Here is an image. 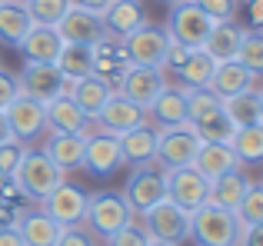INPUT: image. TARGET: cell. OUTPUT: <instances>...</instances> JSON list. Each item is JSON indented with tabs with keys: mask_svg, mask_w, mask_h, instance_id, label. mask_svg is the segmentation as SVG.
<instances>
[{
	"mask_svg": "<svg viewBox=\"0 0 263 246\" xmlns=\"http://www.w3.org/2000/svg\"><path fill=\"white\" fill-rule=\"evenodd\" d=\"M243 223L237 220L233 210L203 203L190 213V240L197 246H237Z\"/></svg>",
	"mask_w": 263,
	"mask_h": 246,
	"instance_id": "1",
	"label": "cell"
},
{
	"mask_svg": "<svg viewBox=\"0 0 263 246\" xmlns=\"http://www.w3.org/2000/svg\"><path fill=\"white\" fill-rule=\"evenodd\" d=\"M134 223V210L123 200V193L117 190H100V193L87 196V213H84V227L97 240H107L110 233H117L120 227Z\"/></svg>",
	"mask_w": 263,
	"mask_h": 246,
	"instance_id": "2",
	"label": "cell"
},
{
	"mask_svg": "<svg viewBox=\"0 0 263 246\" xmlns=\"http://www.w3.org/2000/svg\"><path fill=\"white\" fill-rule=\"evenodd\" d=\"M140 220H143L140 227L147 230V236L154 243L180 246V243L190 240V213L180 210L177 203H170L167 196H163L160 203H154L147 213H140Z\"/></svg>",
	"mask_w": 263,
	"mask_h": 246,
	"instance_id": "3",
	"label": "cell"
},
{
	"mask_svg": "<svg viewBox=\"0 0 263 246\" xmlns=\"http://www.w3.org/2000/svg\"><path fill=\"white\" fill-rule=\"evenodd\" d=\"M13 176H17V183H20V190H24L27 200H37V203L44 200L57 183L67 180V173L44 153V150H27Z\"/></svg>",
	"mask_w": 263,
	"mask_h": 246,
	"instance_id": "4",
	"label": "cell"
},
{
	"mask_svg": "<svg viewBox=\"0 0 263 246\" xmlns=\"http://www.w3.org/2000/svg\"><path fill=\"white\" fill-rule=\"evenodd\" d=\"M200 136L193 133L190 123H174V127H157V163L163 170L193 167V156L200 150Z\"/></svg>",
	"mask_w": 263,
	"mask_h": 246,
	"instance_id": "5",
	"label": "cell"
},
{
	"mask_svg": "<svg viewBox=\"0 0 263 246\" xmlns=\"http://www.w3.org/2000/svg\"><path fill=\"white\" fill-rule=\"evenodd\" d=\"M90 57H93V77L100 80L110 93H120L123 77H127V70L134 67V64H130V57H127L123 40H117V37L97 40V44L90 47Z\"/></svg>",
	"mask_w": 263,
	"mask_h": 246,
	"instance_id": "6",
	"label": "cell"
},
{
	"mask_svg": "<svg viewBox=\"0 0 263 246\" xmlns=\"http://www.w3.org/2000/svg\"><path fill=\"white\" fill-rule=\"evenodd\" d=\"M213 20L206 17L203 10H200L193 0H180V4H170V17H167V33L170 40H177V44L183 47H203L206 33H210Z\"/></svg>",
	"mask_w": 263,
	"mask_h": 246,
	"instance_id": "7",
	"label": "cell"
},
{
	"mask_svg": "<svg viewBox=\"0 0 263 246\" xmlns=\"http://www.w3.org/2000/svg\"><path fill=\"white\" fill-rule=\"evenodd\" d=\"M163 183H167V200L177 203L180 210L193 213L203 207L210 196V180L200 173L197 167H180V170H163Z\"/></svg>",
	"mask_w": 263,
	"mask_h": 246,
	"instance_id": "8",
	"label": "cell"
},
{
	"mask_svg": "<svg viewBox=\"0 0 263 246\" xmlns=\"http://www.w3.org/2000/svg\"><path fill=\"white\" fill-rule=\"evenodd\" d=\"M123 47H127V57L134 67H163V57H167V47H170V33H167V27H157L147 20L130 37H123Z\"/></svg>",
	"mask_w": 263,
	"mask_h": 246,
	"instance_id": "9",
	"label": "cell"
},
{
	"mask_svg": "<svg viewBox=\"0 0 263 246\" xmlns=\"http://www.w3.org/2000/svg\"><path fill=\"white\" fill-rule=\"evenodd\" d=\"M87 196L90 193H84L77 183H67L64 180V183H57V187L40 200V210H44L53 223H60V227H77V223H84Z\"/></svg>",
	"mask_w": 263,
	"mask_h": 246,
	"instance_id": "10",
	"label": "cell"
},
{
	"mask_svg": "<svg viewBox=\"0 0 263 246\" xmlns=\"http://www.w3.org/2000/svg\"><path fill=\"white\" fill-rule=\"evenodd\" d=\"M167 196V183H163V170L154 167V163H143V167H134L127 180V190H123V200L130 203L134 213H147L154 203H160Z\"/></svg>",
	"mask_w": 263,
	"mask_h": 246,
	"instance_id": "11",
	"label": "cell"
},
{
	"mask_svg": "<svg viewBox=\"0 0 263 246\" xmlns=\"http://www.w3.org/2000/svg\"><path fill=\"white\" fill-rule=\"evenodd\" d=\"M4 113H7V123H10V136L20 140L24 147L27 143H37L40 136L47 133V107L37 104V100H30V97H24V93H20Z\"/></svg>",
	"mask_w": 263,
	"mask_h": 246,
	"instance_id": "12",
	"label": "cell"
},
{
	"mask_svg": "<svg viewBox=\"0 0 263 246\" xmlns=\"http://www.w3.org/2000/svg\"><path fill=\"white\" fill-rule=\"evenodd\" d=\"M120 167H123L120 140L114 133H103V130H90L84 147V170L93 176H114Z\"/></svg>",
	"mask_w": 263,
	"mask_h": 246,
	"instance_id": "13",
	"label": "cell"
},
{
	"mask_svg": "<svg viewBox=\"0 0 263 246\" xmlns=\"http://www.w3.org/2000/svg\"><path fill=\"white\" fill-rule=\"evenodd\" d=\"M140 123H150L143 107H137L134 100H127L123 93H110V100L103 104V110L97 113L93 127H97V130H103V133L120 136V133H127V130L140 127Z\"/></svg>",
	"mask_w": 263,
	"mask_h": 246,
	"instance_id": "14",
	"label": "cell"
},
{
	"mask_svg": "<svg viewBox=\"0 0 263 246\" xmlns=\"http://www.w3.org/2000/svg\"><path fill=\"white\" fill-rule=\"evenodd\" d=\"M60 80H64V73H60L57 64H24L17 84H20L24 97L47 107L53 97H60Z\"/></svg>",
	"mask_w": 263,
	"mask_h": 246,
	"instance_id": "15",
	"label": "cell"
},
{
	"mask_svg": "<svg viewBox=\"0 0 263 246\" xmlns=\"http://www.w3.org/2000/svg\"><path fill=\"white\" fill-rule=\"evenodd\" d=\"M57 33H60V40H64V44L93 47L97 40L107 37V27H103L100 13H90V10H80V7H70V10L60 17Z\"/></svg>",
	"mask_w": 263,
	"mask_h": 246,
	"instance_id": "16",
	"label": "cell"
},
{
	"mask_svg": "<svg viewBox=\"0 0 263 246\" xmlns=\"http://www.w3.org/2000/svg\"><path fill=\"white\" fill-rule=\"evenodd\" d=\"M163 87H167L163 67H130L127 77H123V84H120V93L127 100H134L137 107H143V110H147Z\"/></svg>",
	"mask_w": 263,
	"mask_h": 246,
	"instance_id": "17",
	"label": "cell"
},
{
	"mask_svg": "<svg viewBox=\"0 0 263 246\" xmlns=\"http://www.w3.org/2000/svg\"><path fill=\"white\" fill-rule=\"evenodd\" d=\"M24 64H53L57 53L64 50V40H60L57 27H44V24H33L27 30V37L17 44Z\"/></svg>",
	"mask_w": 263,
	"mask_h": 246,
	"instance_id": "18",
	"label": "cell"
},
{
	"mask_svg": "<svg viewBox=\"0 0 263 246\" xmlns=\"http://www.w3.org/2000/svg\"><path fill=\"white\" fill-rule=\"evenodd\" d=\"M117 140H120L123 167H143V163L157 160V127H150V123H140V127L127 130Z\"/></svg>",
	"mask_w": 263,
	"mask_h": 246,
	"instance_id": "19",
	"label": "cell"
},
{
	"mask_svg": "<svg viewBox=\"0 0 263 246\" xmlns=\"http://www.w3.org/2000/svg\"><path fill=\"white\" fill-rule=\"evenodd\" d=\"M240 40H243V27L237 20H213L210 33L203 40V50L213 64H227V60H237Z\"/></svg>",
	"mask_w": 263,
	"mask_h": 246,
	"instance_id": "20",
	"label": "cell"
},
{
	"mask_svg": "<svg viewBox=\"0 0 263 246\" xmlns=\"http://www.w3.org/2000/svg\"><path fill=\"white\" fill-rule=\"evenodd\" d=\"M103 27H107V37H130L140 24H147V13H143L140 0H110V7L100 13Z\"/></svg>",
	"mask_w": 263,
	"mask_h": 246,
	"instance_id": "21",
	"label": "cell"
},
{
	"mask_svg": "<svg viewBox=\"0 0 263 246\" xmlns=\"http://www.w3.org/2000/svg\"><path fill=\"white\" fill-rule=\"evenodd\" d=\"M47 130L50 133H84L87 136L93 130V120H87L84 110L70 97H53L47 104Z\"/></svg>",
	"mask_w": 263,
	"mask_h": 246,
	"instance_id": "22",
	"label": "cell"
},
{
	"mask_svg": "<svg viewBox=\"0 0 263 246\" xmlns=\"http://www.w3.org/2000/svg\"><path fill=\"white\" fill-rule=\"evenodd\" d=\"M84 147H87L84 133H50L44 143V153L64 173H70V170H84Z\"/></svg>",
	"mask_w": 263,
	"mask_h": 246,
	"instance_id": "23",
	"label": "cell"
},
{
	"mask_svg": "<svg viewBox=\"0 0 263 246\" xmlns=\"http://www.w3.org/2000/svg\"><path fill=\"white\" fill-rule=\"evenodd\" d=\"M13 230L24 236L27 246H53L64 227H60V223H53L40 207H37V210L27 207L24 213H20V220H17V227H13Z\"/></svg>",
	"mask_w": 263,
	"mask_h": 246,
	"instance_id": "24",
	"label": "cell"
},
{
	"mask_svg": "<svg viewBox=\"0 0 263 246\" xmlns=\"http://www.w3.org/2000/svg\"><path fill=\"white\" fill-rule=\"evenodd\" d=\"M147 120L157 127H174V123H186V90L183 87H163L157 100L147 107Z\"/></svg>",
	"mask_w": 263,
	"mask_h": 246,
	"instance_id": "25",
	"label": "cell"
},
{
	"mask_svg": "<svg viewBox=\"0 0 263 246\" xmlns=\"http://www.w3.org/2000/svg\"><path fill=\"white\" fill-rule=\"evenodd\" d=\"M193 167H197L206 180H213V176H223V173H230V170H240V160H237L230 143H206L203 140L200 150H197V156H193Z\"/></svg>",
	"mask_w": 263,
	"mask_h": 246,
	"instance_id": "26",
	"label": "cell"
},
{
	"mask_svg": "<svg viewBox=\"0 0 263 246\" xmlns=\"http://www.w3.org/2000/svg\"><path fill=\"white\" fill-rule=\"evenodd\" d=\"M253 87H257V77H253L243 64H237V60H227V64H217V67H213L210 90L217 93L220 100H223V97H233V93H243V90H253Z\"/></svg>",
	"mask_w": 263,
	"mask_h": 246,
	"instance_id": "27",
	"label": "cell"
},
{
	"mask_svg": "<svg viewBox=\"0 0 263 246\" xmlns=\"http://www.w3.org/2000/svg\"><path fill=\"white\" fill-rule=\"evenodd\" d=\"M213 60L206 57L203 47H193L190 53H186V60L177 67V87H183V90H203V87H210V77H213Z\"/></svg>",
	"mask_w": 263,
	"mask_h": 246,
	"instance_id": "28",
	"label": "cell"
},
{
	"mask_svg": "<svg viewBox=\"0 0 263 246\" xmlns=\"http://www.w3.org/2000/svg\"><path fill=\"white\" fill-rule=\"evenodd\" d=\"M30 27H33V20H30V13H27V7L20 4V0L0 4V44L17 47L20 40L27 37Z\"/></svg>",
	"mask_w": 263,
	"mask_h": 246,
	"instance_id": "29",
	"label": "cell"
},
{
	"mask_svg": "<svg viewBox=\"0 0 263 246\" xmlns=\"http://www.w3.org/2000/svg\"><path fill=\"white\" fill-rule=\"evenodd\" d=\"M247 183H250V180H247L240 170H230V173H223V176H213L206 203L223 207V210H237V203L243 200V193H247Z\"/></svg>",
	"mask_w": 263,
	"mask_h": 246,
	"instance_id": "30",
	"label": "cell"
},
{
	"mask_svg": "<svg viewBox=\"0 0 263 246\" xmlns=\"http://www.w3.org/2000/svg\"><path fill=\"white\" fill-rule=\"evenodd\" d=\"M223 113L237 130L260 123V90H243L233 93V97H223Z\"/></svg>",
	"mask_w": 263,
	"mask_h": 246,
	"instance_id": "31",
	"label": "cell"
},
{
	"mask_svg": "<svg viewBox=\"0 0 263 246\" xmlns=\"http://www.w3.org/2000/svg\"><path fill=\"white\" fill-rule=\"evenodd\" d=\"M70 100L80 107V110H84L87 120H97V113H100L103 104L110 100V90L93 77V73H90V77H80V80H77V90H73Z\"/></svg>",
	"mask_w": 263,
	"mask_h": 246,
	"instance_id": "32",
	"label": "cell"
},
{
	"mask_svg": "<svg viewBox=\"0 0 263 246\" xmlns=\"http://www.w3.org/2000/svg\"><path fill=\"white\" fill-rule=\"evenodd\" d=\"M233 153H237L240 163H263V123H253V127H240L230 140Z\"/></svg>",
	"mask_w": 263,
	"mask_h": 246,
	"instance_id": "33",
	"label": "cell"
},
{
	"mask_svg": "<svg viewBox=\"0 0 263 246\" xmlns=\"http://www.w3.org/2000/svg\"><path fill=\"white\" fill-rule=\"evenodd\" d=\"M53 64L60 67V73L64 77H90L93 73V57H90V47L84 44H64V50L57 53V60Z\"/></svg>",
	"mask_w": 263,
	"mask_h": 246,
	"instance_id": "34",
	"label": "cell"
},
{
	"mask_svg": "<svg viewBox=\"0 0 263 246\" xmlns=\"http://www.w3.org/2000/svg\"><path fill=\"white\" fill-rule=\"evenodd\" d=\"M190 127H193V133H197L200 140H206V143H230L233 133H237V127L227 120L223 110H217V113H210V117H203L200 123H190Z\"/></svg>",
	"mask_w": 263,
	"mask_h": 246,
	"instance_id": "35",
	"label": "cell"
},
{
	"mask_svg": "<svg viewBox=\"0 0 263 246\" xmlns=\"http://www.w3.org/2000/svg\"><path fill=\"white\" fill-rule=\"evenodd\" d=\"M237 64H243L253 77H263V30H243V40H240L237 50Z\"/></svg>",
	"mask_w": 263,
	"mask_h": 246,
	"instance_id": "36",
	"label": "cell"
},
{
	"mask_svg": "<svg viewBox=\"0 0 263 246\" xmlns=\"http://www.w3.org/2000/svg\"><path fill=\"white\" fill-rule=\"evenodd\" d=\"M27 7L33 24H44V27H57L60 17L70 10V0H20Z\"/></svg>",
	"mask_w": 263,
	"mask_h": 246,
	"instance_id": "37",
	"label": "cell"
},
{
	"mask_svg": "<svg viewBox=\"0 0 263 246\" xmlns=\"http://www.w3.org/2000/svg\"><path fill=\"white\" fill-rule=\"evenodd\" d=\"M237 220L243 223V227H253V223H263V187L260 183H247V193L243 200L237 203Z\"/></svg>",
	"mask_w": 263,
	"mask_h": 246,
	"instance_id": "38",
	"label": "cell"
},
{
	"mask_svg": "<svg viewBox=\"0 0 263 246\" xmlns=\"http://www.w3.org/2000/svg\"><path fill=\"white\" fill-rule=\"evenodd\" d=\"M103 243H107V246H150V236H147V230H143V227L127 223V227H120L117 233H110Z\"/></svg>",
	"mask_w": 263,
	"mask_h": 246,
	"instance_id": "39",
	"label": "cell"
},
{
	"mask_svg": "<svg viewBox=\"0 0 263 246\" xmlns=\"http://www.w3.org/2000/svg\"><path fill=\"white\" fill-rule=\"evenodd\" d=\"M24 153H27V147L20 140H4L0 143V173H17V167H20V160H24Z\"/></svg>",
	"mask_w": 263,
	"mask_h": 246,
	"instance_id": "40",
	"label": "cell"
},
{
	"mask_svg": "<svg viewBox=\"0 0 263 246\" xmlns=\"http://www.w3.org/2000/svg\"><path fill=\"white\" fill-rule=\"evenodd\" d=\"M53 246H100V243H97V236L90 233L84 223H77V227H64L60 230V236H57Z\"/></svg>",
	"mask_w": 263,
	"mask_h": 246,
	"instance_id": "41",
	"label": "cell"
},
{
	"mask_svg": "<svg viewBox=\"0 0 263 246\" xmlns=\"http://www.w3.org/2000/svg\"><path fill=\"white\" fill-rule=\"evenodd\" d=\"M210 20H233L237 13V0H193Z\"/></svg>",
	"mask_w": 263,
	"mask_h": 246,
	"instance_id": "42",
	"label": "cell"
},
{
	"mask_svg": "<svg viewBox=\"0 0 263 246\" xmlns=\"http://www.w3.org/2000/svg\"><path fill=\"white\" fill-rule=\"evenodd\" d=\"M17 97H20L17 77H13V73H7L4 67H0V110H7V107H10Z\"/></svg>",
	"mask_w": 263,
	"mask_h": 246,
	"instance_id": "43",
	"label": "cell"
},
{
	"mask_svg": "<svg viewBox=\"0 0 263 246\" xmlns=\"http://www.w3.org/2000/svg\"><path fill=\"white\" fill-rule=\"evenodd\" d=\"M24 210H27L24 203H7V200H0V230H13Z\"/></svg>",
	"mask_w": 263,
	"mask_h": 246,
	"instance_id": "44",
	"label": "cell"
},
{
	"mask_svg": "<svg viewBox=\"0 0 263 246\" xmlns=\"http://www.w3.org/2000/svg\"><path fill=\"white\" fill-rule=\"evenodd\" d=\"M186 53H190V47H183V44H177V40H170V47H167V57H163V67L177 70V67L186 60Z\"/></svg>",
	"mask_w": 263,
	"mask_h": 246,
	"instance_id": "45",
	"label": "cell"
},
{
	"mask_svg": "<svg viewBox=\"0 0 263 246\" xmlns=\"http://www.w3.org/2000/svg\"><path fill=\"white\" fill-rule=\"evenodd\" d=\"M247 24L250 30H263V0H247Z\"/></svg>",
	"mask_w": 263,
	"mask_h": 246,
	"instance_id": "46",
	"label": "cell"
},
{
	"mask_svg": "<svg viewBox=\"0 0 263 246\" xmlns=\"http://www.w3.org/2000/svg\"><path fill=\"white\" fill-rule=\"evenodd\" d=\"M237 246H263V223H253V227H243Z\"/></svg>",
	"mask_w": 263,
	"mask_h": 246,
	"instance_id": "47",
	"label": "cell"
},
{
	"mask_svg": "<svg viewBox=\"0 0 263 246\" xmlns=\"http://www.w3.org/2000/svg\"><path fill=\"white\" fill-rule=\"evenodd\" d=\"M70 7H80V10H90V13H103L110 7V0H70Z\"/></svg>",
	"mask_w": 263,
	"mask_h": 246,
	"instance_id": "48",
	"label": "cell"
},
{
	"mask_svg": "<svg viewBox=\"0 0 263 246\" xmlns=\"http://www.w3.org/2000/svg\"><path fill=\"white\" fill-rule=\"evenodd\" d=\"M0 246H27L17 230H0Z\"/></svg>",
	"mask_w": 263,
	"mask_h": 246,
	"instance_id": "49",
	"label": "cell"
},
{
	"mask_svg": "<svg viewBox=\"0 0 263 246\" xmlns=\"http://www.w3.org/2000/svg\"><path fill=\"white\" fill-rule=\"evenodd\" d=\"M4 140H13V136H10V123H7V113L0 110V143H4Z\"/></svg>",
	"mask_w": 263,
	"mask_h": 246,
	"instance_id": "50",
	"label": "cell"
},
{
	"mask_svg": "<svg viewBox=\"0 0 263 246\" xmlns=\"http://www.w3.org/2000/svg\"><path fill=\"white\" fill-rule=\"evenodd\" d=\"M260 123H263V90H260Z\"/></svg>",
	"mask_w": 263,
	"mask_h": 246,
	"instance_id": "51",
	"label": "cell"
},
{
	"mask_svg": "<svg viewBox=\"0 0 263 246\" xmlns=\"http://www.w3.org/2000/svg\"><path fill=\"white\" fill-rule=\"evenodd\" d=\"M150 246H167V243H154V240H150Z\"/></svg>",
	"mask_w": 263,
	"mask_h": 246,
	"instance_id": "52",
	"label": "cell"
},
{
	"mask_svg": "<svg viewBox=\"0 0 263 246\" xmlns=\"http://www.w3.org/2000/svg\"><path fill=\"white\" fill-rule=\"evenodd\" d=\"M163 4H180V0H163Z\"/></svg>",
	"mask_w": 263,
	"mask_h": 246,
	"instance_id": "53",
	"label": "cell"
},
{
	"mask_svg": "<svg viewBox=\"0 0 263 246\" xmlns=\"http://www.w3.org/2000/svg\"><path fill=\"white\" fill-rule=\"evenodd\" d=\"M0 4H7V0H0Z\"/></svg>",
	"mask_w": 263,
	"mask_h": 246,
	"instance_id": "54",
	"label": "cell"
},
{
	"mask_svg": "<svg viewBox=\"0 0 263 246\" xmlns=\"http://www.w3.org/2000/svg\"><path fill=\"white\" fill-rule=\"evenodd\" d=\"M260 187H263V180H260Z\"/></svg>",
	"mask_w": 263,
	"mask_h": 246,
	"instance_id": "55",
	"label": "cell"
}]
</instances>
